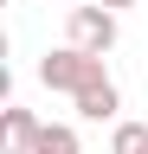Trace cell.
Listing matches in <instances>:
<instances>
[{"instance_id":"1","label":"cell","mask_w":148,"mask_h":154,"mask_svg":"<svg viewBox=\"0 0 148 154\" xmlns=\"http://www.w3.org/2000/svg\"><path fill=\"white\" fill-rule=\"evenodd\" d=\"M39 84L45 90H65L71 103H77L84 90H97V84H109V71H103V58H90V51H45L39 58Z\"/></svg>"},{"instance_id":"2","label":"cell","mask_w":148,"mask_h":154,"mask_svg":"<svg viewBox=\"0 0 148 154\" xmlns=\"http://www.w3.org/2000/svg\"><path fill=\"white\" fill-rule=\"evenodd\" d=\"M65 38H71V51L103 58L109 45H116V13H103V7H71V13H65Z\"/></svg>"},{"instance_id":"3","label":"cell","mask_w":148,"mask_h":154,"mask_svg":"<svg viewBox=\"0 0 148 154\" xmlns=\"http://www.w3.org/2000/svg\"><path fill=\"white\" fill-rule=\"evenodd\" d=\"M0 122H7V154H32V141H39V116H32V109H20V103H13L7 116H0Z\"/></svg>"},{"instance_id":"4","label":"cell","mask_w":148,"mask_h":154,"mask_svg":"<svg viewBox=\"0 0 148 154\" xmlns=\"http://www.w3.org/2000/svg\"><path fill=\"white\" fill-rule=\"evenodd\" d=\"M32 154H84V141H77V128H71V122H45L39 141H32Z\"/></svg>"},{"instance_id":"5","label":"cell","mask_w":148,"mask_h":154,"mask_svg":"<svg viewBox=\"0 0 148 154\" xmlns=\"http://www.w3.org/2000/svg\"><path fill=\"white\" fill-rule=\"evenodd\" d=\"M116 109H122L116 84H97V90H84V96H77V116H90V122H109Z\"/></svg>"},{"instance_id":"6","label":"cell","mask_w":148,"mask_h":154,"mask_svg":"<svg viewBox=\"0 0 148 154\" xmlns=\"http://www.w3.org/2000/svg\"><path fill=\"white\" fill-rule=\"evenodd\" d=\"M109 154H148V122H116Z\"/></svg>"},{"instance_id":"7","label":"cell","mask_w":148,"mask_h":154,"mask_svg":"<svg viewBox=\"0 0 148 154\" xmlns=\"http://www.w3.org/2000/svg\"><path fill=\"white\" fill-rule=\"evenodd\" d=\"M97 7H103V13H122V7H135V0H97Z\"/></svg>"}]
</instances>
